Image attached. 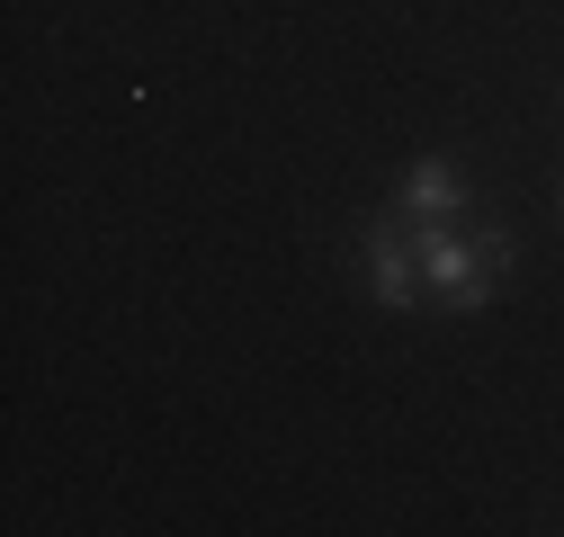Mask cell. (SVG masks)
Returning <instances> with one entry per match:
<instances>
[{
    "instance_id": "obj_1",
    "label": "cell",
    "mask_w": 564,
    "mask_h": 537,
    "mask_svg": "<svg viewBox=\"0 0 564 537\" xmlns=\"http://www.w3.org/2000/svg\"><path fill=\"white\" fill-rule=\"evenodd\" d=\"M511 260H520V233H511V224L421 233V278H431V305H440V314H484L492 296H502Z\"/></svg>"
},
{
    "instance_id": "obj_2",
    "label": "cell",
    "mask_w": 564,
    "mask_h": 537,
    "mask_svg": "<svg viewBox=\"0 0 564 537\" xmlns=\"http://www.w3.org/2000/svg\"><path fill=\"white\" fill-rule=\"evenodd\" d=\"M359 278H368L377 314H412L421 296H431V278H421V233H412L394 207L359 224Z\"/></svg>"
},
{
    "instance_id": "obj_3",
    "label": "cell",
    "mask_w": 564,
    "mask_h": 537,
    "mask_svg": "<svg viewBox=\"0 0 564 537\" xmlns=\"http://www.w3.org/2000/svg\"><path fill=\"white\" fill-rule=\"evenodd\" d=\"M394 216H403L412 233H457V224H475V188H466V171H457L448 153H421V162L394 179Z\"/></svg>"
},
{
    "instance_id": "obj_4",
    "label": "cell",
    "mask_w": 564,
    "mask_h": 537,
    "mask_svg": "<svg viewBox=\"0 0 564 537\" xmlns=\"http://www.w3.org/2000/svg\"><path fill=\"white\" fill-rule=\"evenodd\" d=\"M555 207H564V197H555Z\"/></svg>"
}]
</instances>
